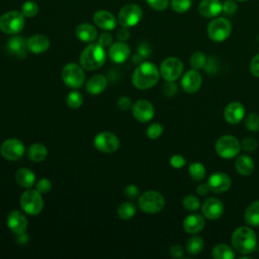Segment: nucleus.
<instances>
[{
    "label": "nucleus",
    "instance_id": "1",
    "mask_svg": "<svg viewBox=\"0 0 259 259\" xmlns=\"http://www.w3.org/2000/svg\"><path fill=\"white\" fill-rule=\"evenodd\" d=\"M159 77L160 71L156 65L151 62H144L136 68L132 82L137 89L146 90L155 86L159 81Z\"/></svg>",
    "mask_w": 259,
    "mask_h": 259
},
{
    "label": "nucleus",
    "instance_id": "2",
    "mask_svg": "<svg viewBox=\"0 0 259 259\" xmlns=\"http://www.w3.org/2000/svg\"><path fill=\"white\" fill-rule=\"evenodd\" d=\"M106 61V53L98 42H90L80 54L79 64L86 71H94L101 68Z\"/></svg>",
    "mask_w": 259,
    "mask_h": 259
},
{
    "label": "nucleus",
    "instance_id": "3",
    "mask_svg": "<svg viewBox=\"0 0 259 259\" xmlns=\"http://www.w3.org/2000/svg\"><path fill=\"white\" fill-rule=\"evenodd\" d=\"M232 245L238 253L243 255L254 252L257 247L255 232L249 227H239L232 235Z\"/></svg>",
    "mask_w": 259,
    "mask_h": 259
},
{
    "label": "nucleus",
    "instance_id": "4",
    "mask_svg": "<svg viewBox=\"0 0 259 259\" xmlns=\"http://www.w3.org/2000/svg\"><path fill=\"white\" fill-rule=\"evenodd\" d=\"M19 202L21 209L29 215H36L44 208V199L41 193H39L36 189L28 188L25 190L21 194Z\"/></svg>",
    "mask_w": 259,
    "mask_h": 259
},
{
    "label": "nucleus",
    "instance_id": "5",
    "mask_svg": "<svg viewBox=\"0 0 259 259\" xmlns=\"http://www.w3.org/2000/svg\"><path fill=\"white\" fill-rule=\"evenodd\" d=\"M139 207L146 213H157L165 206L163 195L156 190H148L139 196Z\"/></svg>",
    "mask_w": 259,
    "mask_h": 259
},
{
    "label": "nucleus",
    "instance_id": "6",
    "mask_svg": "<svg viewBox=\"0 0 259 259\" xmlns=\"http://www.w3.org/2000/svg\"><path fill=\"white\" fill-rule=\"evenodd\" d=\"M61 77L63 82L72 89L81 88L85 83V73L81 65L69 63L62 69Z\"/></svg>",
    "mask_w": 259,
    "mask_h": 259
},
{
    "label": "nucleus",
    "instance_id": "7",
    "mask_svg": "<svg viewBox=\"0 0 259 259\" xmlns=\"http://www.w3.org/2000/svg\"><path fill=\"white\" fill-rule=\"evenodd\" d=\"M25 24L24 15L21 11L11 10L0 17V29L7 34H16L20 32Z\"/></svg>",
    "mask_w": 259,
    "mask_h": 259
},
{
    "label": "nucleus",
    "instance_id": "8",
    "mask_svg": "<svg viewBox=\"0 0 259 259\" xmlns=\"http://www.w3.org/2000/svg\"><path fill=\"white\" fill-rule=\"evenodd\" d=\"M217 154L225 159H231L237 156L241 150V144L238 139L231 135H225L215 142Z\"/></svg>",
    "mask_w": 259,
    "mask_h": 259
},
{
    "label": "nucleus",
    "instance_id": "9",
    "mask_svg": "<svg viewBox=\"0 0 259 259\" xmlns=\"http://www.w3.org/2000/svg\"><path fill=\"white\" fill-rule=\"evenodd\" d=\"M232 31L231 22L224 17H217L212 19L207 25L208 37L217 42L224 41L227 39Z\"/></svg>",
    "mask_w": 259,
    "mask_h": 259
},
{
    "label": "nucleus",
    "instance_id": "10",
    "mask_svg": "<svg viewBox=\"0 0 259 259\" xmlns=\"http://www.w3.org/2000/svg\"><path fill=\"white\" fill-rule=\"evenodd\" d=\"M143 17L142 8L134 3L124 5L118 12L117 21L120 26L132 27L137 25Z\"/></svg>",
    "mask_w": 259,
    "mask_h": 259
},
{
    "label": "nucleus",
    "instance_id": "11",
    "mask_svg": "<svg viewBox=\"0 0 259 259\" xmlns=\"http://www.w3.org/2000/svg\"><path fill=\"white\" fill-rule=\"evenodd\" d=\"M25 148L23 143L15 138L5 140L0 147L1 156L8 161H17L23 157Z\"/></svg>",
    "mask_w": 259,
    "mask_h": 259
},
{
    "label": "nucleus",
    "instance_id": "12",
    "mask_svg": "<svg viewBox=\"0 0 259 259\" xmlns=\"http://www.w3.org/2000/svg\"><path fill=\"white\" fill-rule=\"evenodd\" d=\"M183 72V63L180 59L170 57L165 59L160 66V75L166 81L177 80Z\"/></svg>",
    "mask_w": 259,
    "mask_h": 259
},
{
    "label": "nucleus",
    "instance_id": "13",
    "mask_svg": "<svg viewBox=\"0 0 259 259\" xmlns=\"http://www.w3.org/2000/svg\"><path fill=\"white\" fill-rule=\"evenodd\" d=\"M94 146L102 153H113L119 148V139L110 132H101L95 136Z\"/></svg>",
    "mask_w": 259,
    "mask_h": 259
},
{
    "label": "nucleus",
    "instance_id": "14",
    "mask_svg": "<svg viewBox=\"0 0 259 259\" xmlns=\"http://www.w3.org/2000/svg\"><path fill=\"white\" fill-rule=\"evenodd\" d=\"M27 219L24 213L18 209L9 212L7 217V227L16 236L24 234L27 229Z\"/></svg>",
    "mask_w": 259,
    "mask_h": 259
},
{
    "label": "nucleus",
    "instance_id": "15",
    "mask_svg": "<svg viewBox=\"0 0 259 259\" xmlns=\"http://www.w3.org/2000/svg\"><path fill=\"white\" fill-rule=\"evenodd\" d=\"M133 116L140 122L150 121L155 114V108L153 104L148 100H138L132 107Z\"/></svg>",
    "mask_w": 259,
    "mask_h": 259
},
{
    "label": "nucleus",
    "instance_id": "16",
    "mask_svg": "<svg viewBox=\"0 0 259 259\" xmlns=\"http://www.w3.org/2000/svg\"><path fill=\"white\" fill-rule=\"evenodd\" d=\"M202 84V78L200 73L195 70L187 71L181 80V87L187 93H195L197 92Z\"/></svg>",
    "mask_w": 259,
    "mask_h": 259
},
{
    "label": "nucleus",
    "instance_id": "17",
    "mask_svg": "<svg viewBox=\"0 0 259 259\" xmlns=\"http://www.w3.org/2000/svg\"><path fill=\"white\" fill-rule=\"evenodd\" d=\"M27 45L24 37L15 35L8 39L6 44V52L16 58V59H24L27 54Z\"/></svg>",
    "mask_w": 259,
    "mask_h": 259
},
{
    "label": "nucleus",
    "instance_id": "18",
    "mask_svg": "<svg viewBox=\"0 0 259 259\" xmlns=\"http://www.w3.org/2000/svg\"><path fill=\"white\" fill-rule=\"evenodd\" d=\"M206 183H207L210 191L220 193V192L227 191L231 187L232 180H231L230 176L227 175L226 173L217 172L209 176Z\"/></svg>",
    "mask_w": 259,
    "mask_h": 259
},
{
    "label": "nucleus",
    "instance_id": "19",
    "mask_svg": "<svg viewBox=\"0 0 259 259\" xmlns=\"http://www.w3.org/2000/svg\"><path fill=\"white\" fill-rule=\"evenodd\" d=\"M203 215L208 220H218L224 212L223 202L215 197H209L205 199L201 205Z\"/></svg>",
    "mask_w": 259,
    "mask_h": 259
},
{
    "label": "nucleus",
    "instance_id": "20",
    "mask_svg": "<svg viewBox=\"0 0 259 259\" xmlns=\"http://www.w3.org/2000/svg\"><path fill=\"white\" fill-rule=\"evenodd\" d=\"M131 56V49L125 44V41H116L111 44L108 49L109 59L116 64H121L125 62Z\"/></svg>",
    "mask_w": 259,
    "mask_h": 259
},
{
    "label": "nucleus",
    "instance_id": "21",
    "mask_svg": "<svg viewBox=\"0 0 259 259\" xmlns=\"http://www.w3.org/2000/svg\"><path fill=\"white\" fill-rule=\"evenodd\" d=\"M245 115V107L242 103L234 101L229 103L224 110V118L231 124L239 123Z\"/></svg>",
    "mask_w": 259,
    "mask_h": 259
},
{
    "label": "nucleus",
    "instance_id": "22",
    "mask_svg": "<svg viewBox=\"0 0 259 259\" xmlns=\"http://www.w3.org/2000/svg\"><path fill=\"white\" fill-rule=\"evenodd\" d=\"M93 22L97 27L108 31L115 28L117 20L111 12L107 10H98L93 15Z\"/></svg>",
    "mask_w": 259,
    "mask_h": 259
},
{
    "label": "nucleus",
    "instance_id": "23",
    "mask_svg": "<svg viewBox=\"0 0 259 259\" xmlns=\"http://www.w3.org/2000/svg\"><path fill=\"white\" fill-rule=\"evenodd\" d=\"M27 49L32 54H41L49 50L50 48V39L47 35L41 33H36L29 36L26 39Z\"/></svg>",
    "mask_w": 259,
    "mask_h": 259
},
{
    "label": "nucleus",
    "instance_id": "24",
    "mask_svg": "<svg viewBox=\"0 0 259 259\" xmlns=\"http://www.w3.org/2000/svg\"><path fill=\"white\" fill-rule=\"evenodd\" d=\"M223 8V3L220 0H202L198 5V12L200 15L211 18L217 17Z\"/></svg>",
    "mask_w": 259,
    "mask_h": 259
},
{
    "label": "nucleus",
    "instance_id": "25",
    "mask_svg": "<svg viewBox=\"0 0 259 259\" xmlns=\"http://www.w3.org/2000/svg\"><path fill=\"white\" fill-rule=\"evenodd\" d=\"M107 87V79L104 75L96 74L88 79L85 84L86 91L91 95H97L102 93Z\"/></svg>",
    "mask_w": 259,
    "mask_h": 259
},
{
    "label": "nucleus",
    "instance_id": "26",
    "mask_svg": "<svg viewBox=\"0 0 259 259\" xmlns=\"http://www.w3.org/2000/svg\"><path fill=\"white\" fill-rule=\"evenodd\" d=\"M204 227V219L197 213L189 214L183 221V229L188 234H197Z\"/></svg>",
    "mask_w": 259,
    "mask_h": 259
},
{
    "label": "nucleus",
    "instance_id": "27",
    "mask_svg": "<svg viewBox=\"0 0 259 259\" xmlns=\"http://www.w3.org/2000/svg\"><path fill=\"white\" fill-rule=\"evenodd\" d=\"M75 34L77 38L84 42H93L97 38L96 28L89 23H81L76 27Z\"/></svg>",
    "mask_w": 259,
    "mask_h": 259
},
{
    "label": "nucleus",
    "instance_id": "28",
    "mask_svg": "<svg viewBox=\"0 0 259 259\" xmlns=\"http://www.w3.org/2000/svg\"><path fill=\"white\" fill-rule=\"evenodd\" d=\"M17 184L23 188H31L35 184V175L28 168H20L15 173Z\"/></svg>",
    "mask_w": 259,
    "mask_h": 259
},
{
    "label": "nucleus",
    "instance_id": "29",
    "mask_svg": "<svg viewBox=\"0 0 259 259\" xmlns=\"http://www.w3.org/2000/svg\"><path fill=\"white\" fill-rule=\"evenodd\" d=\"M48 156V149L45 145L40 143L32 144L27 150V157L30 161L39 163L46 160Z\"/></svg>",
    "mask_w": 259,
    "mask_h": 259
},
{
    "label": "nucleus",
    "instance_id": "30",
    "mask_svg": "<svg viewBox=\"0 0 259 259\" xmlns=\"http://www.w3.org/2000/svg\"><path fill=\"white\" fill-rule=\"evenodd\" d=\"M235 167L238 173L243 176L250 175L254 170V162L253 159L246 155H241L236 159Z\"/></svg>",
    "mask_w": 259,
    "mask_h": 259
},
{
    "label": "nucleus",
    "instance_id": "31",
    "mask_svg": "<svg viewBox=\"0 0 259 259\" xmlns=\"http://www.w3.org/2000/svg\"><path fill=\"white\" fill-rule=\"evenodd\" d=\"M245 222L252 227H259V200L253 201L246 209Z\"/></svg>",
    "mask_w": 259,
    "mask_h": 259
},
{
    "label": "nucleus",
    "instance_id": "32",
    "mask_svg": "<svg viewBox=\"0 0 259 259\" xmlns=\"http://www.w3.org/2000/svg\"><path fill=\"white\" fill-rule=\"evenodd\" d=\"M185 247L188 254L197 255L202 251L204 247V241L199 236H192L187 240Z\"/></svg>",
    "mask_w": 259,
    "mask_h": 259
},
{
    "label": "nucleus",
    "instance_id": "33",
    "mask_svg": "<svg viewBox=\"0 0 259 259\" xmlns=\"http://www.w3.org/2000/svg\"><path fill=\"white\" fill-rule=\"evenodd\" d=\"M212 257L215 259H233L234 250L226 244H218L212 249Z\"/></svg>",
    "mask_w": 259,
    "mask_h": 259
},
{
    "label": "nucleus",
    "instance_id": "34",
    "mask_svg": "<svg viewBox=\"0 0 259 259\" xmlns=\"http://www.w3.org/2000/svg\"><path fill=\"white\" fill-rule=\"evenodd\" d=\"M117 214L121 220H131L136 214V206L132 202H122L117 207Z\"/></svg>",
    "mask_w": 259,
    "mask_h": 259
},
{
    "label": "nucleus",
    "instance_id": "35",
    "mask_svg": "<svg viewBox=\"0 0 259 259\" xmlns=\"http://www.w3.org/2000/svg\"><path fill=\"white\" fill-rule=\"evenodd\" d=\"M84 102V98H83V95L77 91V90H74V91H71L67 97H66V103L67 105L70 107V108H73V109H76V108H79Z\"/></svg>",
    "mask_w": 259,
    "mask_h": 259
},
{
    "label": "nucleus",
    "instance_id": "36",
    "mask_svg": "<svg viewBox=\"0 0 259 259\" xmlns=\"http://www.w3.org/2000/svg\"><path fill=\"white\" fill-rule=\"evenodd\" d=\"M188 170L191 178L195 181H200L205 176V167L201 163H198V162L191 163L189 165Z\"/></svg>",
    "mask_w": 259,
    "mask_h": 259
},
{
    "label": "nucleus",
    "instance_id": "37",
    "mask_svg": "<svg viewBox=\"0 0 259 259\" xmlns=\"http://www.w3.org/2000/svg\"><path fill=\"white\" fill-rule=\"evenodd\" d=\"M182 205L188 211H195L200 207V201L196 196L192 194H188L184 196L182 200Z\"/></svg>",
    "mask_w": 259,
    "mask_h": 259
},
{
    "label": "nucleus",
    "instance_id": "38",
    "mask_svg": "<svg viewBox=\"0 0 259 259\" xmlns=\"http://www.w3.org/2000/svg\"><path fill=\"white\" fill-rule=\"evenodd\" d=\"M38 12V5L31 0L25 1L21 6V13L24 15V17H33Z\"/></svg>",
    "mask_w": 259,
    "mask_h": 259
},
{
    "label": "nucleus",
    "instance_id": "39",
    "mask_svg": "<svg viewBox=\"0 0 259 259\" xmlns=\"http://www.w3.org/2000/svg\"><path fill=\"white\" fill-rule=\"evenodd\" d=\"M206 63V57L202 52H195L192 54L190 58V65L193 69L198 70L205 66Z\"/></svg>",
    "mask_w": 259,
    "mask_h": 259
},
{
    "label": "nucleus",
    "instance_id": "40",
    "mask_svg": "<svg viewBox=\"0 0 259 259\" xmlns=\"http://www.w3.org/2000/svg\"><path fill=\"white\" fill-rule=\"evenodd\" d=\"M171 8L177 13L186 12L191 6V0H171Z\"/></svg>",
    "mask_w": 259,
    "mask_h": 259
},
{
    "label": "nucleus",
    "instance_id": "41",
    "mask_svg": "<svg viewBox=\"0 0 259 259\" xmlns=\"http://www.w3.org/2000/svg\"><path fill=\"white\" fill-rule=\"evenodd\" d=\"M245 125L251 132L259 131V115L257 113H249L245 118Z\"/></svg>",
    "mask_w": 259,
    "mask_h": 259
},
{
    "label": "nucleus",
    "instance_id": "42",
    "mask_svg": "<svg viewBox=\"0 0 259 259\" xmlns=\"http://www.w3.org/2000/svg\"><path fill=\"white\" fill-rule=\"evenodd\" d=\"M163 133V126L160 123H152L147 128V137L151 140L158 139Z\"/></svg>",
    "mask_w": 259,
    "mask_h": 259
},
{
    "label": "nucleus",
    "instance_id": "43",
    "mask_svg": "<svg viewBox=\"0 0 259 259\" xmlns=\"http://www.w3.org/2000/svg\"><path fill=\"white\" fill-rule=\"evenodd\" d=\"M35 189L41 194L48 193L52 189V183L48 178H40L35 183Z\"/></svg>",
    "mask_w": 259,
    "mask_h": 259
},
{
    "label": "nucleus",
    "instance_id": "44",
    "mask_svg": "<svg viewBox=\"0 0 259 259\" xmlns=\"http://www.w3.org/2000/svg\"><path fill=\"white\" fill-rule=\"evenodd\" d=\"M258 147V143L255 139L253 138H245L242 143H241V148H243V150L247 151V152H252L255 151Z\"/></svg>",
    "mask_w": 259,
    "mask_h": 259
},
{
    "label": "nucleus",
    "instance_id": "45",
    "mask_svg": "<svg viewBox=\"0 0 259 259\" xmlns=\"http://www.w3.org/2000/svg\"><path fill=\"white\" fill-rule=\"evenodd\" d=\"M148 5L158 11L165 10L169 5V0H146Z\"/></svg>",
    "mask_w": 259,
    "mask_h": 259
},
{
    "label": "nucleus",
    "instance_id": "46",
    "mask_svg": "<svg viewBox=\"0 0 259 259\" xmlns=\"http://www.w3.org/2000/svg\"><path fill=\"white\" fill-rule=\"evenodd\" d=\"M237 11V4L233 0H226L223 3L222 12H224L226 15H232Z\"/></svg>",
    "mask_w": 259,
    "mask_h": 259
},
{
    "label": "nucleus",
    "instance_id": "47",
    "mask_svg": "<svg viewBox=\"0 0 259 259\" xmlns=\"http://www.w3.org/2000/svg\"><path fill=\"white\" fill-rule=\"evenodd\" d=\"M97 42L103 48H109L112 44V35L109 32H103L97 37Z\"/></svg>",
    "mask_w": 259,
    "mask_h": 259
},
{
    "label": "nucleus",
    "instance_id": "48",
    "mask_svg": "<svg viewBox=\"0 0 259 259\" xmlns=\"http://www.w3.org/2000/svg\"><path fill=\"white\" fill-rule=\"evenodd\" d=\"M169 162L173 168H181L186 164V160L181 155H173Z\"/></svg>",
    "mask_w": 259,
    "mask_h": 259
},
{
    "label": "nucleus",
    "instance_id": "49",
    "mask_svg": "<svg viewBox=\"0 0 259 259\" xmlns=\"http://www.w3.org/2000/svg\"><path fill=\"white\" fill-rule=\"evenodd\" d=\"M117 106L121 109V110H127L131 107H133L132 104V100L130 97L127 96H121L118 98L117 100Z\"/></svg>",
    "mask_w": 259,
    "mask_h": 259
},
{
    "label": "nucleus",
    "instance_id": "50",
    "mask_svg": "<svg viewBox=\"0 0 259 259\" xmlns=\"http://www.w3.org/2000/svg\"><path fill=\"white\" fill-rule=\"evenodd\" d=\"M250 72L255 77H259V54L253 57L250 62Z\"/></svg>",
    "mask_w": 259,
    "mask_h": 259
},
{
    "label": "nucleus",
    "instance_id": "51",
    "mask_svg": "<svg viewBox=\"0 0 259 259\" xmlns=\"http://www.w3.org/2000/svg\"><path fill=\"white\" fill-rule=\"evenodd\" d=\"M137 53H138L143 59H146V58H148V57L151 55V47H150L149 44H147V42L140 44V46L138 47Z\"/></svg>",
    "mask_w": 259,
    "mask_h": 259
},
{
    "label": "nucleus",
    "instance_id": "52",
    "mask_svg": "<svg viewBox=\"0 0 259 259\" xmlns=\"http://www.w3.org/2000/svg\"><path fill=\"white\" fill-rule=\"evenodd\" d=\"M123 191L128 198H135L139 195V188L135 184H128L127 186H125Z\"/></svg>",
    "mask_w": 259,
    "mask_h": 259
},
{
    "label": "nucleus",
    "instance_id": "53",
    "mask_svg": "<svg viewBox=\"0 0 259 259\" xmlns=\"http://www.w3.org/2000/svg\"><path fill=\"white\" fill-rule=\"evenodd\" d=\"M116 37L119 41H125L128 39L130 37V31H128V27L125 26H120V28L117 29L116 31Z\"/></svg>",
    "mask_w": 259,
    "mask_h": 259
},
{
    "label": "nucleus",
    "instance_id": "54",
    "mask_svg": "<svg viewBox=\"0 0 259 259\" xmlns=\"http://www.w3.org/2000/svg\"><path fill=\"white\" fill-rule=\"evenodd\" d=\"M183 253H184L183 248L178 244H175L170 248V255L173 258H181L183 256Z\"/></svg>",
    "mask_w": 259,
    "mask_h": 259
},
{
    "label": "nucleus",
    "instance_id": "55",
    "mask_svg": "<svg viewBox=\"0 0 259 259\" xmlns=\"http://www.w3.org/2000/svg\"><path fill=\"white\" fill-rule=\"evenodd\" d=\"M164 93L168 96H172L176 93V86L173 81H167V84L164 86Z\"/></svg>",
    "mask_w": 259,
    "mask_h": 259
},
{
    "label": "nucleus",
    "instance_id": "56",
    "mask_svg": "<svg viewBox=\"0 0 259 259\" xmlns=\"http://www.w3.org/2000/svg\"><path fill=\"white\" fill-rule=\"evenodd\" d=\"M208 191H209V188H208L207 183L199 184V185L197 186V188H196V192H197V194H199V195H205V194L208 193Z\"/></svg>",
    "mask_w": 259,
    "mask_h": 259
},
{
    "label": "nucleus",
    "instance_id": "57",
    "mask_svg": "<svg viewBox=\"0 0 259 259\" xmlns=\"http://www.w3.org/2000/svg\"><path fill=\"white\" fill-rule=\"evenodd\" d=\"M236 1H238V2H243V1H247V0H236Z\"/></svg>",
    "mask_w": 259,
    "mask_h": 259
},
{
    "label": "nucleus",
    "instance_id": "58",
    "mask_svg": "<svg viewBox=\"0 0 259 259\" xmlns=\"http://www.w3.org/2000/svg\"><path fill=\"white\" fill-rule=\"evenodd\" d=\"M258 249H259V246H258Z\"/></svg>",
    "mask_w": 259,
    "mask_h": 259
}]
</instances>
